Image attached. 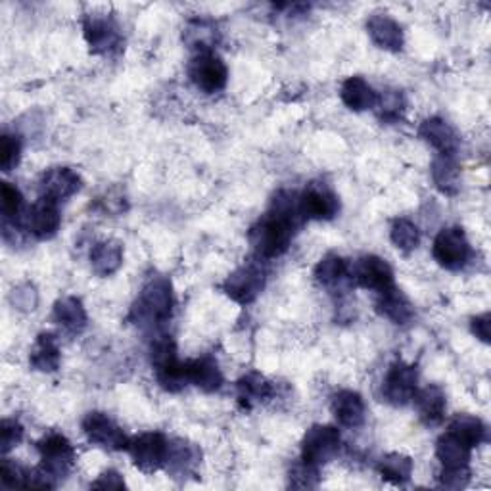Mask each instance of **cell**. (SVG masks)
I'll use <instances>...</instances> for the list:
<instances>
[{
	"instance_id": "1",
	"label": "cell",
	"mask_w": 491,
	"mask_h": 491,
	"mask_svg": "<svg viewBox=\"0 0 491 491\" xmlns=\"http://www.w3.org/2000/svg\"><path fill=\"white\" fill-rule=\"evenodd\" d=\"M304 213L299 210V196L290 190H280L271 202L263 220L250 230V242L259 257L275 259L289 252L296 228L302 225Z\"/></svg>"
},
{
	"instance_id": "2",
	"label": "cell",
	"mask_w": 491,
	"mask_h": 491,
	"mask_svg": "<svg viewBox=\"0 0 491 491\" xmlns=\"http://www.w3.org/2000/svg\"><path fill=\"white\" fill-rule=\"evenodd\" d=\"M173 304L175 299L171 280L163 275H156L142 286L131 317L141 326L166 324L171 319Z\"/></svg>"
},
{
	"instance_id": "3",
	"label": "cell",
	"mask_w": 491,
	"mask_h": 491,
	"mask_svg": "<svg viewBox=\"0 0 491 491\" xmlns=\"http://www.w3.org/2000/svg\"><path fill=\"white\" fill-rule=\"evenodd\" d=\"M152 366L158 384L171 393L181 392L190 384L188 380V361H179L177 357V346L169 336H159L152 344Z\"/></svg>"
},
{
	"instance_id": "4",
	"label": "cell",
	"mask_w": 491,
	"mask_h": 491,
	"mask_svg": "<svg viewBox=\"0 0 491 491\" xmlns=\"http://www.w3.org/2000/svg\"><path fill=\"white\" fill-rule=\"evenodd\" d=\"M37 449L40 453V469L52 476L54 480L64 478L73 469L75 449L65 435L50 432L37 444Z\"/></svg>"
},
{
	"instance_id": "5",
	"label": "cell",
	"mask_w": 491,
	"mask_h": 491,
	"mask_svg": "<svg viewBox=\"0 0 491 491\" xmlns=\"http://www.w3.org/2000/svg\"><path fill=\"white\" fill-rule=\"evenodd\" d=\"M432 255L447 271H459L465 267L470 259V244L465 230L461 227L442 228L438 237L434 238Z\"/></svg>"
},
{
	"instance_id": "6",
	"label": "cell",
	"mask_w": 491,
	"mask_h": 491,
	"mask_svg": "<svg viewBox=\"0 0 491 491\" xmlns=\"http://www.w3.org/2000/svg\"><path fill=\"white\" fill-rule=\"evenodd\" d=\"M340 444H342V438H340V432L334 426H311L302 442V461L313 467L326 465L338 455Z\"/></svg>"
},
{
	"instance_id": "7",
	"label": "cell",
	"mask_w": 491,
	"mask_h": 491,
	"mask_svg": "<svg viewBox=\"0 0 491 491\" xmlns=\"http://www.w3.org/2000/svg\"><path fill=\"white\" fill-rule=\"evenodd\" d=\"M168 447L169 442L166 440V435L159 432H146L129 440L127 452L136 469H141L142 472H156L158 469L166 467Z\"/></svg>"
},
{
	"instance_id": "8",
	"label": "cell",
	"mask_w": 491,
	"mask_h": 491,
	"mask_svg": "<svg viewBox=\"0 0 491 491\" xmlns=\"http://www.w3.org/2000/svg\"><path fill=\"white\" fill-rule=\"evenodd\" d=\"M418 373L415 365L405 361H395L386 373L384 384H382V395L393 407H403L411 403L417 390Z\"/></svg>"
},
{
	"instance_id": "9",
	"label": "cell",
	"mask_w": 491,
	"mask_h": 491,
	"mask_svg": "<svg viewBox=\"0 0 491 491\" xmlns=\"http://www.w3.org/2000/svg\"><path fill=\"white\" fill-rule=\"evenodd\" d=\"M193 83L206 94H215L227 87L228 70L225 62L213 52H200L188 65Z\"/></svg>"
},
{
	"instance_id": "10",
	"label": "cell",
	"mask_w": 491,
	"mask_h": 491,
	"mask_svg": "<svg viewBox=\"0 0 491 491\" xmlns=\"http://www.w3.org/2000/svg\"><path fill=\"white\" fill-rule=\"evenodd\" d=\"M263 286H265V271L262 269V265L252 262L238 267L233 275L225 280L223 290L230 299H235L237 304L248 306L259 294H262Z\"/></svg>"
},
{
	"instance_id": "11",
	"label": "cell",
	"mask_w": 491,
	"mask_h": 491,
	"mask_svg": "<svg viewBox=\"0 0 491 491\" xmlns=\"http://www.w3.org/2000/svg\"><path fill=\"white\" fill-rule=\"evenodd\" d=\"M299 210L304 220L331 221L340 211V200L324 183H311L299 196Z\"/></svg>"
},
{
	"instance_id": "12",
	"label": "cell",
	"mask_w": 491,
	"mask_h": 491,
	"mask_svg": "<svg viewBox=\"0 0 491 491\" xmlns=\"http://www.w3.org/2000/svg\"><path fill=\"white\" fill-rule=\"evenodd\" d=\"M83 432L90 444L102 449H110V452H123L129 445L125 432L104 413H89L83 418Z\"/></svg>"
},
{
	"instance_id": "13",
	"label": "cell",
	"mask_w": 491,
	"mask_h": 491,
	"mask_svg": "<svg viewBox=\"0 0 491 491\" xmlns=\"http://www.w3.org/2000/svg\"><path fill=\"white\" fill-rule=\"evenodd\" d=\"M62 223L58 202L48 196H40L33 206L27 210L25 215V228L39 238V240H48L58 233Z\"/></svg>"
},
{
	"instance_id": "14",
	"label": "cell",
	"mask_w": 491,
	"mask_h": 491,
	"mask_svg": "<svg viewBox=\"0 0 491 491\" xmlns=\"http://www.w3.org/2000/svg\"><path fill=\"white\" fill-rule=\"evenodd\" d=\"M83 31L90 50L97 54L114 52L121 45V33L117 23L110 16H104V13H92V16H87L83 23Z\"/></svg>"
},
{
	"instance_id": "15",
	"label": "cell",
	"mask_w": 491,
	"mask_h": 491,
	"mask_svg": "<svg viewBox=\"0 0 491 491\" xmlns=\"http://www.w3.org/2000/svg\"><path fill=\"white\" fill-rule=\"evenodd\" d=\"M353 279L366 290H375L376 294L384 292L393 286V271L382 257L363 255L353 265Z\"/></svg>"
},
{
	"instance_id": "16",
	"label": "cell",
	"mask_w": 491,
	"mask_h": 491,
	"mask_svg": "<svg viewBox=\"0 0 491 491\" xmlns=\"http://www.w3.org/2000/svg\"><path fill=\"white\" fill-rule=\"evenodd\" d=\"M420 139H425L432 148L438 150L440 156H455L461 139L455 129L440 117H430L418 129Z\"/></svg>"
},
{
	"instance_id": "17",
	"label": "cell",
	"mask_w": 491,
	"mask_h": 491,
	"mask_svg": "<svg viewBox=\"0 0 491 491\" xmlns=\"http://www.w3.org/2000/svg\"><path fill=\"white\" fill-rule=\"evenodd\" d=\"M366 30L378 48L390 52H400L403 48L401 25L386 16V13H375V16L368 18Z\"/></svg>"
},
{
	"instance_id": "18",
	"label": "cell",
	"mask_w": 491,
	"mask_h": 491,
	"mask_svg": "<svg viewBox=\"0 0 491 491\" xmlns=\"http://www.w3.org/2000/svg\"><path fill=\"white\" fill-rule=\"evenodd\" d=\"M45 190V196L62 202L72 198L81 190V177L70 168H52L43 175L40 181Z\"/></svg>"
},
{
	"instance_id": "19",
	"label": "cell",
	"mask_w": 491,
	"mask_h": 491,
	"mask_svg": "<svg viewBox=\"0 0 491 491\" xmlns=\"http://www.w3.org/2000/svg\"><path fill=\"white\" fill-rule=\"evenodd\" d=\"M202 452L194 445L185 440H175L168 447L166 467L175 476V478H185V476L193 474L200 465Z\"/></svg>"
},
{
	"instance_id": "20",
	"label": "cell",
	"mask_w": 491,
	"mask_h": 491,
	"mask_svg": "<svg viewBox=\"0 0 491 491\" xmlns=\"http://www.w3.org/2000/svg\"><path fill=\"white\" fill-rule=\"evenodd\" d=\"M376 311L393 324H407L415 317V307L409 297L392 286V289L380 292L376 299Z\"/></svg>"
},
{
	"instance_id": "21",
	"label": "cell",
	"mask_w": 491,
	"mask_h": 491,
	"mask_svg": "<svg viewBox=\"0 0 491 491\" xmlns=\"http://www.w3.org/2000/svg\"><path fill=\"white\" fill-rule=\"evenodd\" d=\"M332 413L342 426L357 428L365 422V401L357 392L342 390L334 393Z\"/></svg>"
},
{
	"instance_id": "22",
	"label": "cell",
	"mask_w": 491,
	"mask_h": 491,
	"mask_svg": "<svg viewBox=\"0 0 491 491\" xmlns=\"http://www.w3.org/2000/svg\"><path fill=\"white\" fill-rule=\"evenodd\" d=\"M188 380L198 390L213 393L223 386V373L217 361L211 356H203L198 359L188 361Z\"/></svg>"
},
{
	"instance_id": "23",
	"label": "cell",
	"mask_w": 491,
	"mask_h": 491,
	"mask_svg": "<svg viewBox=\"0 0 491 491\" xmlns=\"http://www.w3.org/2000/svg\"><path fill=\"white\" fill-rule=\"evenodd\" d=\"M470 445L462 442L453 432H445L435 444V457L442 462L444 469H459L469 467L470 461Z\"/></svg>"
},
{
	"instance_id": "24",
	"label": "cell",
	"mask_w": 491,
	"mask_h": 491,
	"mask_svg": "<svg viewBox=\"0 0 491 491\" xmlns=\"http://www.w3.org/2000/svg\"><path fill=\"white\" fill-rule=\"evenodd\" d=\"M415 403L420 420L428 426L440 425L445 415V393L440 386H426L415 393Z\"/></svg>"
},
{
	"instance_id": "25",
	"label": "cell",
	"mask_w": 491,
	"mask_h": 491,
	"mask_svg": "<svg viewBox=\"0 0 491 491\" xmlns=\"http://www.w3.org/2000/svg\"><path fill=\"white\" fill-rule=\"evenodd\" d=\"M340 97H342V102L353 112L371 110V108L376 106V100H378V94L363 77L346 79L342 89H340Z\"/></svg>"
},
{
	"instance_id": "26",
	"label": "cell",
	"mask_w": 491,
	"mask_h": 491,
	"mask_svg": "<svg viewBox=\"0 0 491 491\" xmlns=\"http://www.w3.org/2000/svg\"><path fill=\"white\" fill-rule=\"evenodd\" d=\"M123 263V246L117 240H104L92 246L90 267L99 277H110Z\"/></svg>"
},
{
	"instance_id": "27",
	"label": "cell",
	"mask_w": 491,
	"mask_h": 491,
	"mask_svg": "<svg viewBox=\"0 0 491 491\" xmlns=\"http://www.w3.org/2000/svg\"><path fill=\"white\" fill-rule=\"evenodd\" d=\"M30 363H31V366L35 368V371H40V373L58 371V366H60L58 338L54 334H50V332L39 334L37 344L31 351Z\"/></svg>"
},
{
	"instance_id": "28",
	"label": "cell",
	"mask_w": 491,
	"mask_h": 491,
	"mask_svg": "<svg viewBox=\"0 0 491 491\" xmlns=\"http://www.w3.org/2000/svg\"><path fill=\"white\" fill-rule=\"evenodd\" d=\"M54 321L62 324L67 332L79 334L87 326V311L77 297H62L54 306Z\"/></svg>"
},
{
	"instance_id": "29",
	"label": "cell",
	"mask_w": 491,
	"mask_h": 491,
	"mask_svg": "<svg viewBox=\"0 0 491 491\" xmlns=\"http://www.w3.org/2000/svg\"><path fill=\"white\" fill-rule=\"evenodd\" d=\"M238 390V401L250 409L255 403L267 401L272 395V384L271 382L259 373H248L246 376H242L237 384Z\"/></svg>"
},
{
	"instance_id": "30",
	"label": "cell",
	"mask_w": 491,
	"mask_h": 491,
	"mask_svg": "<svg viewBox=\"0 0 491 491\" xmlns=\"http://www.w3.org/2000/svg\"><path fill=\"white\" fill-rule=\"evenodd\" d=\"M432 179L444 194L453 196L459 190L461 171L455 161V156H438L432 163Z\"/></svg>"
},
{
	"instance_id": "31",
	"label": "cell",
	"mask_w": 491,
	"mask_h": 491,
	"mask_svg": "<svg viewBox=\"0 0 491 491\" xmlns=\"http://www.w3.org/2000/svg\"><path fill=\"white\" fill-rule=\"evenodd\" d=\"M378 472L386 482L401 486L411 480L413 461L411 457L401 455V453H390L378 462Z\"/></svg>"
},
{
	"instance_id": "32",
	"label": "cell",
	"mask_w": 491,
	"mask_h": 491,
	"mask_svg": "<svg viewBox=\"0 0 491 491\" xmlns=\"http://www.w3.org/2000/svg\"><path fill=\"white\" fill-rule=\"evenodd\" d=\"M348 263L346 259L340 255H326L323 257L317 269H315V279L319 284L326 286V289H334V286H340L348 279Z\"/></svg>"
},
{
	"instance_id": "33",
	"label": "cell",
	"mask_w": 491,
	"mask_h": 491,
	"mask_svg": "<svg viewBox=\"0 0 491 491\" xmlns=\"http://www.w3.org/2000/svg\"><path fill=\"white\" fill-rule=\"evenodd\" d=\"M183 39L186 45H190V48H198L200 52H211L210 48L217 40V30L211 22L194 20L186 25Z\"/></svg>"
},
{
	"instance_id": "34",
	"label": "cell",
	"mask_w": 491,
	"mask_h": 491,
	"mask_svg": "<svg viewBox=\"0 0 491 491\" xmlns=\"http://www.w3.org/2000/svg\"><path fill=\"white\" fill-rule=\"evenodd\" d=\"M449 432H453L462 442H467L470 447L480 445L486 440V426L480 418L470 415H457L452 425H449Z\"/></svg>"
},
{
	"instance_id": "35",
	"label": "cell",
	"mask_w": 491,
	"mask_h": 491,
	"mask_svg": "<svg viewBox=\"0 0 491 491\" xmlns=\"http://www.w3.org/2000/svg\"><path fill=\"white\" fill-rule=\"evenodd\" d=\"M23 208V196L20 188L12 183H3L0 186V210H3L4 225L16 227Z\"/></svg>"
},
{
	"instance_id": "36",
	"label": "cell",
	"mask_w": 491,
	"mask_h": 491,
	"mask_svg": "<svg viewBox=\"0 0 491 491\" xmlns=\"http://www.w3.org/2000/svg\"><path fill=\"white\" fill-rule=\"evenodd\" d=\"M390 237H392V242L403 252H411L420 244V230L413 221L409 220L393 221Z\"/></svg>"
},
{
	"instance_id": "37",
	"label": "cell",
	"mask_w": 491,
	"mask_h": 491,
	"mask_svg": "<svg viewBox=\"0 0 491 491\" xmlns=\"http://www.w3.org/2000/svg\"><path fill=\"white\" fill-rule=\"evenodd\" d=\"M22 158V141L16 134L4 133L0 139V168L4 173L16 169Z\"/></svg>"
},
{
	"instance_id": "38",
	"label": "cell",
	"mask_w": 491,
	"mask_h": 491,
	"mask_svg": "<svg viewBox=\"0 0 491 491\" xmlns=\"http://www.w3.org/2000/svg\"><path fill=\"white\" fill-rule=\"evenodd\" d=\"M375 108H378L380 119H384V121L398 119L401 116V110H403L401 92H398V90L384 92V97H378Z\"/></svg>"
},
{
	"instance_id": "39",
	"label": "cell",
	"mask_w": 491,
	"mask_h": 491,
	"mask_svg": "<svg viewBox=\"0 0 491 491\" xmlns=\"http://www.w3.org/2000/svg\"><path fill=\"white\" fill-rule=\"evenodd\" d=\"M22 440H23V426L18 420L4 418L3 425H0V449H3V453L12 452V449L16 447Z\"/></svg>"
},
{
	"instance_id": "40",
	"label": "cell",
	"mask_w": 491,
	"mask_h": 491,
	"mask_svg": "<svg viewBox=\"0 0 491 491\" xmlns=\"http://www.w3.org/2000/svg\"><path fill=\"white\" fill-rule=\"evenodd\" d=\"M25 478H27V470L20 467L18 462H13L12 459L3 461V467H0V480H3L4 487L8 489L25 487Z\"/></svg>"
},
{
	"instance_id": "41",
	"label": "cell",
	"mask_w": 491,
	"mask_h": 491,
	"mask_svg": "<svg viewBox=\"0 0 491 491\" xmlns=\"http://www.w3.org/2000/svg\"><path fill=\"white\" fill-rule=\"evenodd\" d=\"M319 484L317 467L307 465L302 461V465H296L290 472V486L292 487H315Z\"/></svg>"
},
{
	"instance_id": "42",
	"label": "cell",
	"mask_w": 491,
	"mask_h": 491,
	"mask_svg": "<svg viewBox=\"0 0 491 491\" xmlns=\"http://www.w3.org/2000/svg\"><path fill=\"white\" fill-rule=\"evenodd\" d=\"M470 480V470L469 467H459V469H444L440 474V484L449 489H461L465 487Z\"/></svg>"
},
{
	"instance_id": "43",
	"label": "cell",
	"mask_w": 491,
	"mask_h": 491,
	"mask_svg": "<svg viewBox=\"0 0 491 491\" xmlns=\"http://www.w3.org/2000/svg\"><path fill=\"white\" fill-rule=\"evenodd\" d=\"M94 489H125L123 476L116 470H106L100 474V478L92 484Z\"/></svg>"
},
{
	"instance_id": "44",
	"label": "cell",
	"mask_w": 491,
	"mask_h": 491,
	"mask_svg": "<svg viewBox=\"0 0 491 491\" xmlns=\"http://www.w3.org/2000/svg\"><path fill=\"white\" fill-rule=\"evenodd\" d=\"M470 329L476 338H480L484 344H487L489 342V329H491L489 313H486V315H480V317H474L470 321Z\"/></svg>"
}]
</instances>
